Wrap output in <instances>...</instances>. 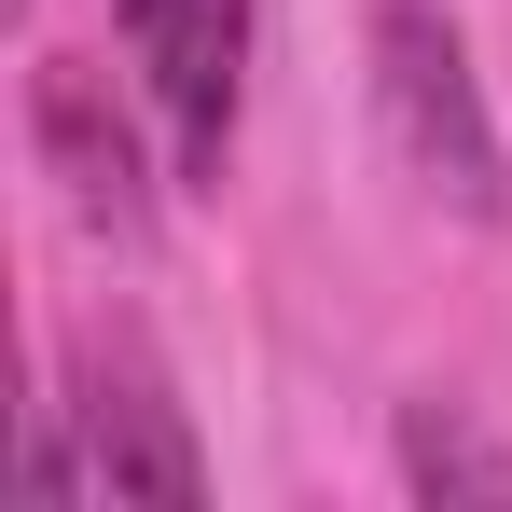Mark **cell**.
Segmentation results:
<instances>
[{"instance_id": "obj_5", "label": "cell", "mask_w": 512, "mask_h": 512, "mask_svg": "<svg viewBox=\"0 0 512 512\" xmlns=\"http://www.w3.org/2000/svg\"><path fill=\"white\" fill-rule=\"evenodd\" d=\"M402 485L416 499H512V457H485L457 416H402Z\"/></svg>"}, {"instance_id": "obj_4", "label": "cell", "mask_w": 512, "mask_h": 512, "mask_svg": "<svg viewBox=\"0 0 512 512\" xmlns=\"http://www.w3.org/2000/svg\"><path fill=\"white\" fill-rule=\"evenodd\" d=\"M28 139H42V167L70 180V208H84L97 236H139V222H153V194H139V139H125V111L97 97L84 56H42V70H28Z\"/></svg>"}, {"instance_id": "obj_2", "label": "cell", "mask_w": 512, "mask_h": 512, "mask_svg": "<svg viewBox=\"0 0 512 512\" xmlns=\"http://www.w3.org/2000/svg\"><path fill=\"white\" fill-rule=\"evenodd\" d=\"M70 388H84L70 416H84L111 499H139V512H208V457H194V429H180V402H167V374H153L139 333H84V346H70Z\"/></svg>"}, {"instance_id": "obj_3", "label": "cell", "mask_w": 512, "mask_h": 512, "mask_svg": "<svg viewBox=\"0 0 512 512\" xmlns=\"http://www.w3.org/2000/svg\"><path fill=\"white\" fill-rule=\"evenodd\" d=\"M125 28H139V70H153L180 180H222V153H236V84H250V0H125Z\"/></svg>"}, {"instance_id": "obj_1", "label": "cell", "mask_w": 512, "mask_h": 512, "mask_svg": "<svg viewBox=\"0 0 512 512\" xmlns=\"http://www.w3.org/2000/svg\"><path fill=\"white\" fill-rule=\"evenodd\" d=\"M374 111L402 139V167L457 208V222H499L512 167H499V125H485V84H471V42L443 0H374Z\"/></svg>"}]
</instances>
